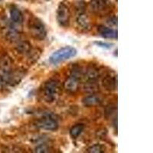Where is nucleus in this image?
<instances>
[{"instance_id": "10", "label": "nucleus", "mask_w": 153, "mask_h": 153, "mask_svg": "<svg viewBox=\"0 0 153 153\" xmlns=\"http://www.w3.org/2000/svg\"><path fill=\"white\" fill-rule=\"evenodd\" d=\"M76 23L78 25V26L80 27V28L84 30H87L90 28L91 23L89 20L88 17L84 12H80L76 17Z\"/></svg>"}, {"instance_id": "12", "label": "nucleus", "mask_w": 153, "mask_h": 153, "mask_svg": "<svg viewBox=\"0 0 153 153\" xmlns=\"http://www.w3.org/2000/svg\"><path fill=\"white\" fill-rule=\"evenodd\" d=\"M101 102V100L99 97L96 95H90L85 97L82 100V103L86 106H94L100 104Z\"/></svg>"}, {"instance_id": "9", "label": "nucleus", "mask_w": 153, "mask_h": 153, "mask_svg": "<svg viewBox=\"0 0 153 153\" xmlns=\"http://www.w3.org/2000/svg\"><path fill=\"white\" fill-rule=\"evenodd\" d=\"M99 33L103 38H111V39H114V38H117V31L113 28H107V27L100 26L98 28Z\"/></svg>"}, {"instance_id": "5", "label": "nucleus", "mask_w": 153, "mask_h": 153, "mask_svg": "<svg viewBox=\"0 0 153 153\" xmlns=\"http://www.w3.org/2000/svg\"><path fill=\"white\" fill-rule=\"evenodd\" d=\"M36 126L40 129L48 131L57 130L58 123L57 120L50 116H45L42 118L38 119L36 122Z\"/></svg>"}, {"instance_id": "18", "label": "nucleus", "mask_w": 153, "mask_h": 153, "mask_svg": "<svg viewBox=\"0 0 153 153\" xmlns=\"http://www.w3.org/2000/svg\"><path fill=\"white\" fill-rule=\"evenodd\" d=\"M95 44L97 46H99V47L103 48H106V49H110L112 47V44L106 43V42H96Z\"/></svg>"}, {"instance_id": "16", "label": "nucleus", "mask_w": 153, "mask_h": 153, "mask_svg": "<svg viewBox=\"0 0 153 153\" xmlns=\"http://www.w3.org/2000/svg\"><path fill=\"white\" fill-rule=\"evenodd\" d=\"M87 152L90 153H102L104 152L103 146L100 144H95L94 146H91L87 149Z\"/></svg>"}, {"instance_id": "13", "label": "nucleus", "mask_w": 153, "mask_h": 153, "mask_svg": "<svg viewBox=\"0 0 153 153\" xmlns=\"http://www.w3.org/2000/svg\"><path fill=\"white\" fill-rule=\"evenodd\" d=\"M84 129V126L83 124H77L73 126L70 130V135L73 139H76L80 136Z\"/></svg>"}, {"instance_id": "1", "label": "nucleus", "mask_w": 153, "mask_h": 153, "mask_svg": "<svg viewBox=\"0 0 153 153\" xmlns=\"http://www.w3.org/2000/svg\"><path fill=\"white\" fill-rule=\"evenodd\" d=\"M76 54V50L74 48L71 47V46H66V47L61 48L59 50L54 51L51 55L49 61L51 64L56 65L74 57Z\"/></svg>"}, {"instance_id": "14", "label": "nucleus", "mask_w": 153, "mask_h": 153, "mask_svg": "<svg viewBox=\"0 0 153 153\" xmlns=\"http://www.w3.org/2000/svg\"><path fill=\"white\" fill-rule=\"evenodd\" d=\"M16 50L21 54H25V53H28L31 50V45L27 42H23L19 44L16 48Z\"/></svg>"}, {"instance_id": "11", "label": "nucleus", "mask_w": 153, "mask_h": 153, "mask_svg": "<svg viewBox=\"0 0 153 153\" xmlns=\"http://www.w3.org/2000/svg\"><path fill=\"white\" fill-rule=\"evenodd\" d=\"M103 87L106 90L109 91H113L115 90L117 87V79L116 76H112V75H107V76L103 79Z\"/></svg>"}, {"instance_id": "4", "label": "nucleus", "mask_w": 153, "mask_h": 153, "mask_svg": "<svg viewBox=\"0 0 153 153\" xmlns=\"http://www.w3.org/2000/svg\"><path fill=\"white\" fill-rule=\"evenodd\" d=\"M71 19V11L70 8L64 2H60L57 10V22L62 27H68L70 24Z\"/></svg>"}, {"instance_id": "6", "label": "nucleus", "mask_w": 153, "mask_h": 153, "mask_svg": "<svg viewBox=\"0 0 153 153\" xmlns=\"http://www.w3.org/2000/svg\"><path fill=\"white\" fill-rule=\"evenodd\" d=\"M11 21L14 26H19L24 22V16L22 12L19 10L18 8L13 7L10 10Z\"/></svg>"}, {"instance_id": "17", "label": "nucleus", "mask_w": 153, "mask_h": 153, "mask_svg": "<svg viewBox=\"0 0 153 153\" xmlns=\"http://www.w3.org/2000/svg\"><path fill=\"white\" fill-rule=\"evenodd\" d=\"M35 152L38 153H42V152H48V146L45 144H42L40 146H38L36 149H35Z\"/></svg>"}, {"instance_id": "19", "label": "nucleus", "mask_w": 153, "mask_h": 153, "mask_svg": "<svg viewBox=\"0 0 153 153\" xmlns=\"http://www.w3.org/2000/svg\"><path fill=\"white\" fill-rule=\"evenodd\" d=\"M108 24L111 25H117V17H112L111 19H110L109 20L107 21Z\"/></svg>"}, {"instance_id": "8", "label": "nucleus", "mask_w": 153, "mask_h": 153, "mask_svg": "<svg viewBox=\"0 0 153 153\" xmlns=\"http://www.w3.org/2000/svg\"><path fill=\"white\" fill-rule=\"evenodd\" d=\"M108 5L107 0H91L90 7L92 12L95 13L103 12Z\"/></svg>"}, {"instance_id": "7", "label": "nucleus", "mask_w": 153, "mask_h": 153, "mask_svg": "<svg viewBox=\"0 0 153 153\" xmlns=\"http://www.w3.org/2000/svg\"><path fill=\"white\" fill-rule=\"evenodd\" d=\"M79 78L72 75L71 76H70L69 78L65 80V84H64V87L67 91H69L71 93L76 92L78 89L79 86Z\"/></svg>"}, {"instance_id": "15", "label": "nucleus", "mask_w": 153, "mask_h": 153, "mask_svg": "<svg viewBox=\"0 0 153 153\" xmlns=\"http://www.w3.org/2000/svg\"><path fill=\"white\" fill-rule=\"evenodd\" d=\"M98 76V72L97 71V70L94 68H91L88 70V71L87 72V75L86 77L88 80V81H94L97 78Z\"/></svg>"}, {"instance_id": "2", "label": "nucleus", "mask_w": 153, "mask_h": 153, "mask_svg": "<svg viewBox=\"0 0 153 153\" xmlns=\"http://www.w3.org/2000/svg\"><path fill=\"white\" fill-rule=\"evenodd\" d=\"M28 28L31 35L38 40H44L47 35L45 26L38 18H31L28 22Z\"/></svg>"}, {"instance_id": "3", "label": "nucleus", "mask_w": 153, "mask_h": 153, "mask_svg": "<svg viewBox=\"0 0 153 153\" xmlns=\"http://www.w3.org/2000/svg\"><path fill=\"white\" fill-rule=\"evenodd\" d=\"M60 92L59 81L55 79H51L45 84L44 97L48 102H52L57 98Z\"/></svg>"}]
</instances>
